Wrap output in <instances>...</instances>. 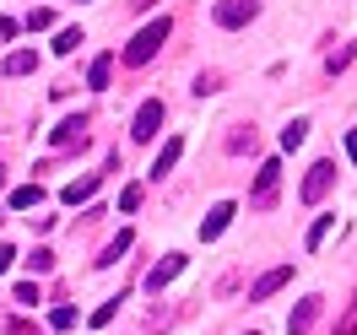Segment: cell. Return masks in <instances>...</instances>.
I'll return each mask as SVG.
<instances>
[{"mask_svg": "<svg viewBox=\"0 0 357 335\" xmlns=\"http://www.w3.org/2000/svg\"><path fill=\"white\" fill-rule=\"evenodd\" d=\"M119 303H125V292H119V297H109V303H103V309L92 313V325H98V330H103V325H109L114 313H119Z\"/></svg>", "mask_w": 357, "mask_h": 335, "instance_id": "603a6c76", "label": "cell"}, {"mask_svg": "<svg viewBox=\"0 0 357 335\" xmlns=\"http://www.w3.org/2000/svg\"><path fill=\"white\" fill-rule=\"evenodd\" d=\"M125 249H130V233H119V238H114V244H103V254H98V260H92V265H98V270H109V265H119V254H125Z\"/></svg>", "mask_w": 357, "mask_h": 335, "instance_id": "9a60e30c", "label": "cell"}, {"mask_svg": "<svg viewBox=\"0 0 357 335\" xmlns=\"http://www.w3.org/2000/svg\"><path fill=\"white\" fill-rule=\"evenodd\" d=\"M335 335H357V297L347 303V313L335 319Z\"/></svg>", "mask_w": 357, "mask_h": 335, "instance_id": "44dd1931", "label": "cell"}, {"mask_svg": "<svg viewBox=\"0 0 357 335\" xmlns=\"http://www.w3.org/2000/svg\"><path fill=\"white\" fill-rule=\"evenodd\" d=\"M292 281V265H276V270H266L255 287H249V303H266V297H276V292Z\"/></svg>", "mask_w": 357, "mask_h": 335, "instance_id": "52a82bcc", "label": "cell"}, {"mask_svg": "<svg viewBox=\"0 0 357 335\" xmlns=\"http://www.w3.org/2000/svg\"><path fill=\"white\" fill-rule=\"evenodd\" d=\"M6 335H38V325H22V319H17V325H11Z\"/></svg>", "mask_w": 357, "mask_h": 335, "instance_id": "f546056e", "label": "cell"}, {"mask_svg": "<svg viewBox=\"0 0 357 335\" xmlns=\"http://www.w3.org/2000/svg\"><path fill=\"white\" fill-rule=\"evenodd\" d=\"M33 65H38V54H33V49H17V54L6 60V76H33Z\"/></svg>", "mask_w": 357, "mask_h": 335, "instance_id": "2e32d148", "label": "cell"}, {"mask_svg": "<svg viewBox=\"0 0 357 335\" xmlns=\"http://www.w3.org/2000/svg\"><path fill=\"white\" fill-rule=\"evenodd\" d=\"M27 270H33V276H49V270H54V254H49V249H33Z\"/></svg>", "mask_w": 357, "mask_h": 335, "instance_id": "d6986e66", "label": "cell"}, {"mask_svg": "<svg viewBox=\"0 0 357 335\" xmlns=\"http://www.w3.org/2000/svg\"><path fill=\"white\" fill-rule=\"evenodd\" d=\"M82 44V27H60V38H54V54H76Z\"/></svg>", "mask_w": 357, "mask_h": 335, "instance_id": "ac0fdd59", "label": "cell"}, {"mask_svg": "<svg viewBox=\"0 0 357 335\" xmlns=\"http://www.w3.org/2000/svg\"><path fill=\"white\" fill-rule=\"evenodd\" d=\"M168 33H174V22H168V17L146 22V27H141V33L130 38V44H125V54H119V60H125V65H146V60H152L157 49L168 44Z\"/></svg>", "mask_w": 357, "mask_h": 335, "instance_id": "6da1fadb", "label": "cell"}, {"mask_svg": "<svg viewBox=\"0 0 357 335\" xmlns=\"http://www.w3.org/2000/svg\"><path fill=\"white\" fill-rule=\"evenodd\" d=\"M249 335H255V330H249Z\"/></svg>", "mask_w": 357, "mask_h": 335, "instance_id": "836d02e7", "label": "cell"}, {"mask_svg": "<svg viewBox=\"0 0 357 335\" xmlns=\"http://www.w3.org/2000/svg\"><path fill=\"white\" fill-rule=\"evenodd\" d=\"M98 173H87V179H76V184H66V189H60V201L66 205H82V201H92V195H98Z\"/></svg>", "mask_w": 357, "mask_h": 335, "instance_id": "30bf717a", "label": "cell"}, {"mask_svg": "<svg viewBox=\"0 0 357 335\" xmlns=\"http://www.w3.org/2000/svg\"><path fill=\"white\" fill-rule=\"evenodd\" d=\"M162 119H168V109H162V98H146V103L135 109V119H130V141H157V130H162Z\"/></svg>", "mask_w": 357, "mask_h": 335, "instance_id": "3957f363", "label": "cell"}, {"mask_svg": "<svg viewBox=\"0 0 357 335\" xmlns=\"http://www.w3.org/2000/svg\"><path fill=\"white\" fill-rule=\"evenodd\" d=\"M11 265H17V249H11V244H0V270H11Z\"/></svg>", "mask_w": 357, "mask_h": 335, "instance_id": "f1b7e54d", "label": "cell"}, {"mask_svg": "<svg viewBox=\"0 0 357 335\" xmlns=\"http://www.w3.org/2000/svg\"><path fill=\"white\" fill-rule=\"evenodd\" d=\"M303 135H309V119H292L287 130H282V152H298V146H303Z\"/></svg>", "mask_w": 357, "mask_h": 335, "instance_id": "e0dca14e", "label": "cell"}, {"mask_svg": "<svg viewBox=\"0 0 357 335\" xmlns=\"http://www.w3.org/2000/svg\"><path fill=\"white\" fill-rule=\"evenodd\" d=\"M276 184H282V162L266 157L260 173H255V189H249V211H271L276 205Z\"/></svg>", "mask_w": 357, "mask_h": 335, "instance_id": "7a4b0ae2", "label": "cell"}, {"mask_svg": "<svg viewBox=\"0 0 357 335\" xmlns=\"http://www.w3.org/2000/svg\"><path fill=\"white\" fill-rule=\"evenodd\" d=\"M109 76H114V54H98V60H92V70H87V87L103 92V87H109Z\"/></svg>", "mask_w": 357, "mask_h": 335, "instance_id": "5bb4252c", "label": "cell"}, {"mask_svg": "<svg viewBox=\"0 0 357 335\" xmlns=\"http://www.w3.org/2000/svg\"><path fill=\"white\" fill-rule=\"evenodd\" d=\"M178 270H184V254H162V260L152 265V276H146V287H152V292H162V287H168V281L178 276Z\"/></svg>", "mask_w": 357, "mask_h": 335, "instance_id": "9c48e42d", "label": "cell"}, {"mask_svg": "<svg viewBox=\"0 0 357 335\" xmlns=\"http://www.w3.org/2000/svg\"><path fill=\"white\" fill-rule=\"evenodd\" d=\"M314 319H319V297H303V303L287 313V335H309Z\"/></svg>", "mask_w": 357, "mask_h": 335, "instance_id": "ba28073f", "label": "cell"}, {"mask_svg": "<svg viewBox=\"0 0 357 335\" xmlns=\"http://www.w3.org/2000/svg\"><path fill=\"white\" fill-rule=\"evenodd\" d=\"M11 297H17V303H27V309H33V303H38V281H17V292H11Z\"/></svg>", "mask_w": 357, "mask_h": 335, "instance_id": "cb8c5ba5", "label": "cell"}, {"mask_svg": "<svg viewBox=\"0 0 357 335\" xmlns=\"http://www.w3.org/2000/svg\"><path fill=\"white\" fill-rule=\"evenodd\" d=\"M0 189H6V173H0Z\"/></svg>", "mask_w": 357, "mask_h": 335, "instance_id": "d6a6232c", "label": "cell"}, {"mask_svg": "<svg viewBox=\"0 0 357 335\" xmlns=\"http://www.w3.org/2000/svg\"><path fill=\"white\" fill-rule=\"evenodd\" d=\"M217 87H222V76H217V70H206L201 81H195V98H206V92H217Z\"/></svg>", "mask_w": 357, "mask_h": 335, "instance_id": "4316f807", "label": "cell"}, {"mask_svg": "<svg viewBox=\"0 0 357 335\" xmlns=\"http://www.w3.org/2000/svg\"><path fill=\"white\" fill-rule=\"evenodd\" d=\"M49 22H54V11H49V6H38V11H27V33H44Z\"/></svg>", "mask_w": 357, "mask_h": 335, "instance_id": "7402d4cb", "label": "cell"}, {"mask_svg": "<svg viewBox=\"0 0 357 335\" xmlns=\"http://www.w3.org/2000/svg\"><path fill=\"white\" fill-rule=\"evenodd\" d=\"M49 325H54V330H70V325H76V309H66V303H60V309L49 313Z\"/></svg>", "mask_w": 357, "mask_h": 335, "instance_id": "d4e9b609", "label": "cell"}, {"mask_svg": "<svg viewBox=\"0 0 357 335\" xmlns=\"http://www.w3.org/2000/svg\"><path fill=\"white\" fill-rule=\"evenodd\" d=\"M255 17H260L255 0H217V6H211V22L217 27H244V22H255Z\"/></svg>", "mask_w": 357, "mask_h": 335, "instance_id": "277c9868", "label": "cell"}, {"mask_svg": "<svg viewBox=\"0 0 357 335\" xmlns=\"http://www.w3.org/2000/svg\"><path fill=\"white\" fill-rule=\"evenodd\" d=\"M178 152H184V141H178V135H168V141H162V152H157V162H152V179H162V173H174Z\"/></svg>", "mask_w": 357, "mask_h": 335, "instance_id": "8fae6325", "label": "cell"}, {"mask_svg": "<svg viewBox=\"0 0 357 335\" xmlns=\"http://www.w3.org/2000/svg\"><path fill=\"white\" fill-rule=\"evenodd\" d=\"M135 205H141V184H130V189L119 195V211H135Z\"/></svg>", "mask_w": 357, "mask_h": 335, "instance_id": "83f0119b", "label": "cell"}, {"mask_svg": "<svg viewBox=\"0 0 357 335\" xmlns=\"http://www.w3.org/2000/svg\"><path fill=\"white\" fill-rule=\"evenodd\" d=\"M227 152H255V130H238V135H227Z\"/></svg>", "mask_w": 357, "mask_h": 335, "instance_id": "484cf974", "label": "cell"}, {"mask_svg": "<svg viewBox=\"0 0 357 335\" xmlns=\"http://www.w3.org/2000/svg\"><path fill=\"white\" fill-rule=\"evenodd\" d=\"M331 227H335V217H319V222L309 227V249H319L325 238H331Z\"/></svg>", "mask_w": 357, "mask_h": 335, "instance_id": "ffe728a7", "label": "cell"}, {"mask_svg": "<svg viewBox=\"0 0 357 335\" xmlns=\"http://www.w3.org/2000/svg\"><path fill=\"white\" fill-rule=\"evenodd\" d=\"M227 222H233V205H211V217H206V222H201V238H206V244H211V238H222V227Z\"/></svg>", "mask_w": 357, "mask_h": 335, "instance_id": "7c38bea8", "label": "cell"}, {"mask_svg": "<svg viewBox=\"0 0 357 335\" xmlns=\"http://www.w3.org/2000/svg\"><path fill=\"white\" fill-rule=\"evenodd\" d=\"M331 184H335V162L331 157H325V162H314L309 168V179H303V201H325V195H331Z\"/></svg>", "mask_w": 357, "mask_h": 335, "instance_id": "5b68a950", "label": "cell"}, {"mask_svg": "<svg viewBox=\"0 0 357 335\" xmlns=\"http://www.w3.org/2000/svg\"><path fill=\"white\" fill-rule=\"evenodd\" d=\"M347 157H352V162H357V130L347 135Z\"/></svg>", "mask_w": 357, "mask_h": 335, "instance_id": "4dcf8cb0", "label": "cell"}, {"mask_svg": "<svg viewBox=\"0 0 357 335\" xmlns=\"http://www.w3.org/2000/svg\"><path fill=\"white\" fill-rule=\"evenodd\" d=\"M44 205V189L38 184H22V189H11V211H38Z\"/></svg>", "mask_w": 357, "mask_h": 335, "instance_id": "4fadbf2b", "label": "cell"}, {"mask_svg": "<svg viewBox=\"0 0 357 335\" xmlns=\"http://www.w3.org/2000/svg\"><path fill=\"white\" fill-rule=\"evenodd\" d=\"M49 141H54L60 152H66V146H87V114H70V119H60Z\"/></svg>", "mask_w": 357, "mask_h": 335, "instance_id": "8992f818", "label": "cell"}, {"mask_svg": "<svg viewBox=\"0 0 357 335\" xmlns=\"http://www.w3.org/2000/svg\"><path fill=\"white\" fill-rule=\"evenodd\" d=\"M130 6H135V11H146V6H152V0H130Z\"/></svg>", "mask_w": 357, "mask_h": 335, "instance_id": "1f68e13d", "label": "cell"}]
</instances>
